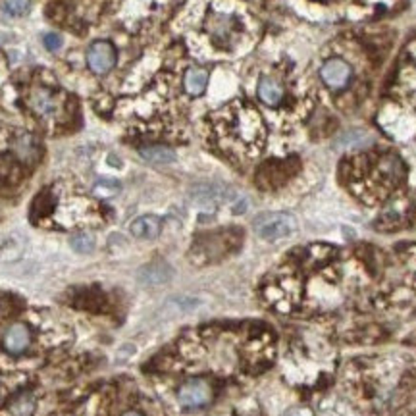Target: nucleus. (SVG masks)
Here are the masks:
<instances>
[{"mask_svg": "<svg viewBox=\"0 0 416 416\" xmlns=\"http://www.w3.org/2000/svg\"><path fill=\"white\" fill-rule=\"evenodd\" d=\"M339 170L343 181L370 204L386 199L405 179V164L393 152L357 155L345 160Z\"/></svg>", "mask_w": 416, "mask_h": 416, "instance_id": "nucleus-1", "label": "nucleus"}, {"mask_svg": "<svg viewBox=\"0 0 416 416\" xmlns=\"http://www.w3.org/2000/svg\"><path fill=\"white\" fill-rule=\"evenodd\" d=\"M241 243H243V231L239 228L208 231L195 239L193 247L189 250V259L199 266L212 264L235 252L241 247Z\"/></svg>", "mask_w": 416, "mask_h": 416, "instance_id": "nucleus-2", "label": "nucleus"}, {"mask_svg": "<svg viewBox=\"0 0 416 416\" xmlns=\"http://www.w3.org/2000/svg\"><path fill=\"white\" fill-rule=\"evenodd\" d=\"M252 230L264 241L287 239L297 231V220L287 212H264L255 218Z\"/></svg>", "mask_w": 416, "mask_h": 416, "instance_id": "nucleus-3", "label": "nucleus"}, {"mask_svg": "<svg viewBox=\"0 0 416 416\" xmlns=\"http://www.w3.org/2000/svg\"><path fill=\"white\" fill-rule=\"evenodd\" d=\"M176 397L177 403L187 410L208 407L214 399L212 379L204 378V376H193V378L185 379L177 388Z\"/></svg>", "mask_w": 416, "mask_h": 416, "instance_id": "nucleus-4", "label": "nucleus"}, {"mask_svg": "<svg viewBox=\"0 0 416 416\" xmlns=\"http://www.w3.org/2000/svg\"><path fill=\"white\" fill-rule=\"evenodd\" d=\"M297 170H299V160L295 157L268 160L257 172V185L260 189H277L295 176Z\"/></svg>", "mask_w": 416, "mask_h": 416, "instance_id": "nucleus-5", "label": "nucleus"}, {"mask_svg": "<svg viewBox=\"0 0 416 416\" xmlns=\"http://www.w3.org/2000/svg\"><path fill=\"white\" fill-rule=\"evenodd\" d=\"M116 64V48L108 41H97L87 50V66L92 74L104 75Z\"/></svg>", "mask_w": 416, "mask_h": 416, "instance_id": "nucleus-6", "label": "nucleus"}, {"mask_svg": "<svg viewBox=\"0 0 416 416\" xmlns=\"http://www.w3.org/2000/svg\"><path fill=\"white\" fill-rule=\"evenodd\" d=\"M29 108L37 114L39 118H52L60 110V99L58 95L46 87H35L29 92Z\"/></svg>", "mask_w": 416, "mask_h": 416, "instance_id": "nucleus-7", "label": "nucleus"}, {"mask_svg": "<svg viewBox=\"0 0 416 416\" xmlns=\"http://www.w3.org/2000/svg\"><path fill=\"white\" fill-rule=\"evenodd\" d=\"M351 66L347 64L341 58H332L322 66L320 75H322L324 83L328 85L330 89H343L345 85L349 83L351 79Z\"/></svg>", "mask_w": 416, "mask_h": 416, "instance_id": "nucleus-8", "label": "nucleus"}, {"mask_svg": "<svg viewBox=\"0 0 416 416\" xmlns=\"http://www.w3.org/2000/svg\"><path fill=\"white\" fill-rule=\"evenodd\" d=\"M29 343H31V332L26 324L10 326L4 333V337H2V345L10 355H21L23 351H28Z\"/></svg>", "mask_w": 416, "mask_h": 416, "instance_id": "nucleus-9", "label": "nucleus"}, {"mask_svg": "<svg viewBox=\"0 0 416 416\" xmlns=\"http://www.w3.org/2000/svg\"><path fill=\"white\" fill-rule=\"evenodd\" d=\"M14 155L23 162V164H35L41 157V147H39L37 139L31 133H19L18 137L12 143Z\"/></svg>", "mask_w": 416, "mask_h": 416, "instance_id": "nucleus-10", "label": "nucleus"}, {"mask_svg": "<svg viewBox=\"0 0 416 416\" xmlns=\"http://www.w3.org/2000/svg\"><path fill=\"white\" fill-rule=\"evenodd\" d=\"M130 231L133 237L137 239H157L162 231V220L158 216L147 214V216H139L130 226Z\"/></svg>", "mask_w": 416, "mask_h": 416, "instance_id": "nucleus-11", "label": "nucleus"}, {"mask_svg": "<svg viewBox=\"0 0 416 416\" xmlns=\"http://www.w3.org/2000/svg\"><path fill=\"white\" fill-rule=\"evenodd\" d=\"M170 277H172V268L164 262H152L139 270V281L145 286H160V284H166Z\"/></svg>", "mask_w": 416, "mask_h": 416, "instance_id": "nucleus-12", "label": "nucleus"}, {"mask_svg": "<svg viewBox=\"0 0 416 416\" xmlns=\"http://www.w3.org/2000/svg\"><path fill=\"white\" fill-rule=\"evenodd\" d=\"M259 97L264 104L277 106L281 102V99H284V89H281V85L277 83L274 77L266 75V77H262L259 81Z\"/></svg>", "mask_w": 416, "mask_h": 416, "instance_id": "nucleus-13", "label": "nucleus"}, {"mask_svg": "<svg viewBox=\"0 0 416 416\" xmlns=\"http://www.w3.org/2000/svg\"><path fill=\"white\" fill-rule=\"evenodd\" d=\"M141 157L145 158L150 164H158V166H164V164H172L176 160V152L172 148L164 147V145H148L143 147L141 150Z\"/></svg>", "mask_w": 416, "mask_h": 416, "instance_id": "nucleus-14", "label": "nucleus"}, {"mask_svg": "<svg viewBox=\"0 0 416 416\" xmlns=\"http://www.w3.org/2000/svg\"><path fill=\"white\" fill-rule=\"evenodd\" d=\"M37 408V401L29 393V391H21L16 397L10 401V415L12 416H33Z\"/></svg>", "mask_w": 416, "mask_h": 416, "instance_id": "nucleus-15", "label": "nucleus"}, {"mask_svg": "<svg viewBox=\"0 0 416 416\" xmlns=\"http://www.w3.org/2000/svg\"><path fill=\"white\" fill-rule=\"evenodd\" d=\"M184 85L185 91L189 92V95H195V97L201 95V92L206 89V85H208V72L203 70V68H191V70H187Z\"/></svg>", "mask_w": 416, "mask_h": 416, "instance_id": "nucleus-16", "label": "nucleus"}, {"mask_svg": "<svg viewBox=\"0 0 416 416\" xmlns=\"http://www.w3.org/2000/svg\"><path fill=\"white\" fill-rule=\"evenodd\" d=\"M72 249L79 255H87V252H92L95 249V235L89 233V231H83V233H75L72 241H70Z\"/></svg>", "mask_w": 416, "mask_h": 416, "instance_id": "nucleus-17", "label": "nucleus"}, {"mask_svg": "<svg viewBox=\"0 0 416 416\" xmlns=\"http://www.w3.org/2000/svg\"><path fill=\"white\" fill-rule=\"evenodd\" d=\"M92 193L97 195V197H101V199H110L114 195L120 193V184L114 181V179H101V181L95 184Z\"/></svg>", "mask_w": 416, "mask_h": 416, "instance_id": "nucleus-18", "label": "nucleus"}, {"mask_svg": "<svg viewBox=\"0 0 416 416\" xmlns=\"http://www.w3.org/2000/svg\"><path fill=\"white\" fill-rule=\"evenodd\" d=\"M2 6L12 16H21L28 10L29 0H2Z\"/></svg>", "mask_w": 416, "mask_h": 416, "instance_id": "nucleus-19", "label": "nucleus"}, {"mask_svg": "<svg viewBox=\"0 0 416 416\" xmlns=\"http://www.w3.org/2000/svg\"><path fill=\"white\" fill-rule=\"evenodd\" d=\"M43 41H45L46 48H48V50H52V52H55V50H58V48L62 46V39H60V35H58V33H46Z\"/></svg>", "mask_w": 416, "mask_h": 416, "instance_id": "nucleus-20", "label": "nucleus"}, {"mask_svg": "<svg viewBox=\"0 0 416 416\" xmlns=\"http://www.w3.org/2000/svg\"><path fill=\"white\" fill-rule=\"evenodd\" d=\"M287 416H313V413H310V408L301 407V408H293Z\"/></svg>", "mask_w": 416, "mask_h": 416, "instance_id": "nucleus-21", "label": "nucleus"}, {"mask_svg": "<svg viewBox=\"0 0 416 416\" xmlns=\"http://www.w3.org/2000/svg\"><path fill=\"white\" fill-rule=\"evenodd\" d=\"M121 416H145L143 413H139V410H126Z\"/></svg>", "mask_w": 416, "mask_h": 416, "instance_id": "nucleus-22", "label": "nucleus"}]
</instances>
